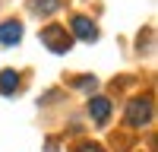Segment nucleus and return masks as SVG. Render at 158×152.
I'll return each mask as SVG.
<instances>
[{"instance_id":"1","label":"nucleus","mask_w":158,"mask_h":152,"mask_svg":"<svg viewBox=\"0 0 158 152\" xmlns=\"http://www.w3.org/2000/svg\"><path fill=\"white\" fill-rule=\"evenodd\" d=\"M41 41L48 51H54V54H67L70 44H73V35L63 29V25H48V29H41Z\"/></svg>"},{"instance_id":"2","label":"nucleus","mask_w":158,"mask_h":152,"mask_svg":"<svg viewBox=\"0 0 158 152\" xmlns=\"http://www.w3.org/2000/svg\"><path fill=\"white\" fill-rule=\"evenodd\" d=\"M152 117V101L149 98H133L127 105V120L133 124V127H142V124H149Z\"/></svg>"},{"instance_id":"3","label":"nucleus","mask_w":158,"mask_h":152,"mask_svg":"<svg viewBox=\"0 0 158 152\" xmlns=\"http://www.w3.org/2000/svg\"><path fill=\"white\" fill-rule=\"evenodd\" d=\"M73 35L82 38V41H95L98 29H95V22H92L89 16H73Z\"/></svg>"},{"instance_id":"4","label":"nucleus","mask_w":158,"mask_h":152,"mask_svg":"<svg viewBox=\"0 0 158 152\" xmlns=\"http://www.w3.org/2000/svg\"><path fill=\"white\" fill-rule=\"evenodd\" d=\"M19 41H22V22L10 19L0 25V44H19Z\"/></svg>"},{"instance_id":"5","label":"nucleus","mask_w":158,"mask_h":152,"mask_svg":"<svg viewBox=\"0 0 158 152\" xmlns=\"http://www.w3.org/2000/svg\"><path fill=\"white\" fill-rule=\"evenodd\" d=\"M89 114H92V120H95V124H104V120H108V114H111V101L101 98V95H95V98L89 101Z\"/></svg>"},{"instance_id":"6","label":"nucleus","mask_w":158,"mask_h":152,"mask_svg":"<svg viewBox=\"0 0 158 152\" xmlns=\"http://www.w3.org/2000/svg\"><path fill=\"white\" fill-rule=\"evenodd\" d=\"M16 86H19V73L16 70H3V73H0V92H3V95H13Z\"/></svg>"},{"instance_id":"7","label":"nucleus","mask_w":158,"mask_h":152,"mask_svg":"<svg viewBox=\"0 0 158 152\" xmlns=\"http://www.w3.org/2000/svg\"><path fill=\"white\" fill-rule=\"evenodd\" d=\"M32 10L38 13V16H51V13H57V10H60V0H35Z\"/></svg>"},{"instance_id":"8","label":"nucleus","mask_w":158,"mask_h":152,"mask_svg":"<svg viewBox=\"0 0 158 152\" xmlns=\"http://www.w3.org/2000/svg\"><path fill=\"white\" fill-rule=\"evenodd\" d=\"M76 89H95V79H92V76H79V79H76Z\"/></svg>"},{"instance_id":"9","label":"nucleus","mask_w":158,"mask_h":152,"mask_svg":"<svg viewBox=\"0 0 158 152\" xmlns=\"http://www.w3.org/2000/svg\"><path fill=\"white\" fill-rule=\"evenodd\" d=\"M76 152H104V149H101V146H92V143H85L82 149H76Z\"/></svg>"}]
</instances>
